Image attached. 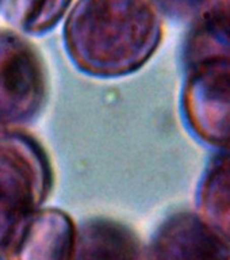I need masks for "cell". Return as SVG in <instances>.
Instances as JSON below:
<instances>
[{"instance_id": "obj_7", "label": "cell", "mask_w": 230, "mask_h": 260, "mask_svg": "<svg viewBox=\"0 0 230 260\" xmlns=\"http://www.w3.org/2000/svg\"><path fill=\"white\" fill-rule=\"evenodd\" d=\"M72 260H148L136 232L109 218L84 221L76 229Z\"/></svg>"}, {"instance_id": "obj_3", "label": "cell", "mask_w": 230, "mask_h": 260, "mask_svg": "<svg viewBox=\"0 0 230 260\" xmlns=\"http://www.w3.org/2000/svg\"><path fill=\"white\" fill-rule=\"evenodd\" d=\"M183 62V125L201 145L230 152V53L209 50Z\"/></svg>"}, {"instance_id": "obj_9", "label": "cell", "mask_w": 230, "mask_h": 260, "mask_svg": "<svg viewBox=\"0 0 230 260\" xmlns=\"http://www.w3.org/2000/svg\"><path fill=\"white\" fill-rule=\"evenodd\" d=\"M184 48L230 53V0H209L194 22Z\"/></svg>"}, {"instance_id": "obj_1", "label": "cell", "mask_w": 230, "mask_h": 260, "mask_svg": "<svg viewBox=\"0 0 230 260\" xmlns=\"http://www.w3.org/2000/svg\"><path fill=\"white\" fill-rule=\"evenodd\" d=\"M161 16L152 0H79L65 22V49L87 75L126 76L161 44Z\"/></svg>"}, {"instance_id": "obj_6", "label": "cell", "mask_w": 230, "mask_h": 260, "mask_svg": "<svg viewBox=\"0 0 230 260\" xmlns=\"http://www.w3.org/2000/svg\"><path fill=\"white\" fill-rule=\"evenodd\" d=\"M77 226L67 213L40 209L0 251L4 260H72Z\"/></svg>"}, {"instance_id": "obj_5", "label": "cell", "mask_w": 230, "mask_h": 260, "mask_svg": "<svg viewBox=\"0 0 230 260\" xmlns=\"http://www.w3.org/2000/svg\"><path fill=\"white\" fill-rule=\"evenodd\" d=\"M148 260H230V244L194 211H178L157 228Z\"/></svg>"}, {"instance_id": "obj_2", "label": "cell", "mask_w": 230, "mask_h": 260, "mask_svg": "<svg viewBox=\"0 0 230 260\" xmlns=\"http://www.w3.org/2000/svg\"><path fill=\"white\" fill-rule=\"evenodd\" d=\"M53 187L48 154L20 127H0V251L42 209Z\"/></svg>"}, {"instance_id": "obj_11", "label": "cell", "mask_w": 230, "mask_h": 260, "mask_svg": "<svg viewBox=\"0 0 230 260\" xmlns=\"http://www.w3.org/2000/svg\"><path fill=\"white\" fill-rule=\"evenodd\" d=\"M158 12L176 22H195L209 0H152Z\"/></svg>"}, {"instance_id": "obj_8", "label": "cell", "mask_w": 230, "mask_h": 260, "mask_svg": "<svg viewBox=\"0 0 230 260\" xmlns=\"http://www.w3.org/2000/svg\"><path fill=\"white\" fill-rule=\"evenodd\" d=\"M195 213L230 244V152L207 161L195 190Z\"/></svg>"}, {"instance_id": "obj_13", "label": "cell", "mask_w": 230, "mask_h": 260, "mask_svg": "<svg viewBox=\"0 0 230 260\" xmlns=\"http://www.w3.org/2000/svg\"><path fill=\"white\" fill-rule=\"evenodd\" d=\"M2 2H3V0H0V3H2Z\"/></svg>"}, {"instance_id": "obj_10", "label": "cell", "mask_w": 230, "mask_h": 260, "mask_svg": "<svg viewBox=\"0 0 230 260\" xmlns=\"http://www.w3.org/2000/svg\"><path fill=\"white\" fill-rule=\"evenodd\" d=\"M72 0H6V16L27 34H44L56 26Z\"/></svg>"}, {"instance_id": "obj_4", "label": "cell", "mask_w": 230, "mask_h": 260, "mask_svg": "<svg viewBox=\"0 0 230 260\" xmlns=\"http://www.w3.org/2000/svg\"><path fill=\"white\" fill-rule=\"evenodd\" d=\"M46 91L40 53L19 34L0 28V127L31 122L44 109Z\"/></svg>"}, {"instance_id": "obj_12", "label": "cell", "mask_w": 230, "mask_h": 260, "mask_svg": "<svg viewBox=\"0 0 230 260\" xmlns=\"http://www.w3.org/2000/svg\"><path fill=\"white\" fill-rule=\"evenodd\" d=\"M0 260H4V259H3V257H2V256H0Z\"/></svg>"}]
</instances>
